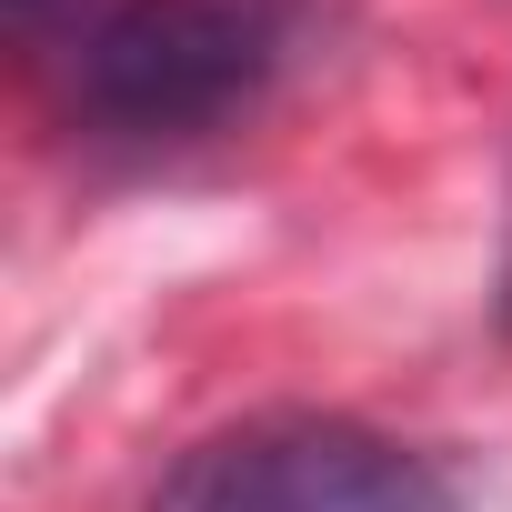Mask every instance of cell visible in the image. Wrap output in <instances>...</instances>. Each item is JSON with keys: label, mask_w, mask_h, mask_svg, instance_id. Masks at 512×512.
I'll list each match as a JSON object with an SVG mask.
<instances>
[{"label": "cell", "mask_w": 512, "mask_h": 512, "mask_svg": "<svg viewBox=\"0 0 512 512\" xmlns=\"http://www.w3.org/2000/svg\"><path fill=\"white\" fill-rule=\"evenodd\" d=\"M282 71V0H111L81 31V101L111 131H211Z\"/></svg>", "instance_id": "6da1fadb"}, {"label": "cell", "mask_w": 512, "mask_h": 512, "mask_svg": "<svg viewBox=\"0 0 512 512\" xmlns=\"http://www.w3.org/2000/svg\"><path fill=\"white\" fill-rule=\"evenodd\" d=\"M151 512H452V482L342 412H251L171 462Z\"/></svg>", "instance_id": "7a4b0ae2"}, {"label": "cell", "mask_w": 512, "mask_h": 512, "mask_svg": "<svg viewBox=\"0 0 512 512\" xmlns=\"http://www.w3.org/2000/svg\"><path fill=\"white\" fill-rule=\"evenodd\" d=\"M31 11H41V0H11V21H31Z\"/></svg>", "instance_id": "3957f363"}]
</instances>
